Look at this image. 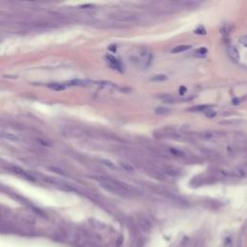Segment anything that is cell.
I'll list each match as a JSON object with an SVG mask.
<instances>
[{
	"instance_id": "obj_1",
	"label": "cell",
	"mask_w": 247,
	"mask_h": 247,
	"mask_svg": "<svg viewBox=\"0 0 247 247\" xmlns=\"http://www.w3.org/2000/svg\"><path fill=\"white\" fill-rule=\"evenodd\" d=\"M109 18L117 22H123V23H131L134 21H137L139 17L136 14H133L130 12H117L113 13L109 15Z\"/></svg>"
},
{
	"instance_id": "obj_2",
	"label": "cell",
	"mask_w": 247,
	"mask_h": 247,
	"mask_svg": "<svg viewBox=\"0 0 247 247\" xmlns=\"http://www.w3.org/2000/svg\"><path fill=\"white\" fill-rule=\"evenodd\" d=\"M226 136V133L215 130H205L199 133V137L203 140H216Z\"/></svg>"
},
{
	"instance_id": "obj_3",
	"label": "cell",
	"mask_w": 247,
	"mask_h": 247,
	"mask_svg": "<svg viewBox=\"0 0 247 247\" xmlns=\"http://www.w3.org/2000/svg\"><path fill=\"white\" fill-rule=\"evenodd\" d=\"M105 58H106L107 62L109 63V65L112 67L113 69H115L117 70H123V68L121 66V63L119 62L118 59L115 56H113L112 54H107Z\"/></svg>"
},
{
	"instance_id": "obj_4",
	"label": "cell",
	"mask_w": 247,
	"mask_h": 247,
	"mask_svg": "<svg viewBox=\"0 0 247 247\" xmlns=\"http://www.w3.org/2000/svg\"><path fill=\"white\" fill-rule=\"evenodd\" d=\"M228 54L230 58L232 59L234 62H238L240 61V52H238L237 49H236L235 46H229L228 49Z\"/></svg>"
},
{
	"instance_id": "obj_5",
	"label": "cell",
	"mask_w": 247,
	"mask_h": 247,
	"mask_svg": "<svg viewBox=\"0 0 247 247\" xmlns=\"http://www.w3.org/2000/svg\"><path fill=\"white\" fill-rule=\"evenodd\" d=\"M138 225L139 227L143 230V231H145V232H148V231L151 229V224H150V222L144 218V217H141V218H138Z\"/></svg>"
},
{
	"instance_id": "obj_6",
	"label": "cell",
	"mask_w": 247,
	"mask_h": 247,
	"mask_svg": "<svg viewBox=\"0 0 247 247\" xmlns=\"http://www.w3.org/2000/svg\"><path fill=\"white\" fill-rule=\"evenodd\" d=\"M190 45H177L175 46L173 49H171L172 53H181V52H185L188 49H190Z\"/></svg>"
},
{
	"instance_id": "obj_7",
	"label": "cell",
	"mask_w": 247,
	"mask_h": 247,
	"mask_svg": "<svg viewBox=\"0 0 247 247\" xmlns=\"http://www.w3.org/2000/svg\"><path fill=\"white\" fill-rule=\"evenodd\" d=\"M119 164H120V166L122 167V168H123L125 171H126V172H130V173H132V172L135 171V168H134V167H133L130 163H129V162L120 161V162H119Z\"/></svg>"
},
{
	"instance_id": "obj_8",
	"label": "cell",
	"mask_w": 247,
	"mask_h": 247,
	"mask_svg": "<svg viewBox=\"0 0 247 247\" xmlns=\"http://www.w3.org/2000/svg\"><path fill=\"white\" fill-rule=\"evenodd\" d=\"M231 31H232V26H231V24H229V23H225V24H223L220 28V33L224 37L229 35Z\"/></svg>"
},
{
	"instance_id": "obj_9",
	"label": "cell",
	"mask_w": 247,
	"mask_h": 247,
	"mask_svg": "<svg viewBox=\"0 0 247 247\" xmlns=\"http://www.w3.org/2000/svg\"><path fill=\"white\" fill-rule=\"evenodd\" d=\"M167 75H154L150 78V80L151 81H153V82H162V81H165L167 80Z\"/></svg>"
},
{
	"instance_id": "obj_10",
	"label": "cell",
	"mask_w": 247,
	"mask_h": 247,
	"mask_svg": "<svg viewBox=\"0 0 247 247\" xmlns=\"http://www.w3.org/2000/svg\"><path fill=\"white\" fill-rule=\"evenodd\" d=\"M212 107V105H198V106H194V107H191L189 109V111H203V112H205V111L207 110H209Z\"/></svg>"
},
{
	"instance_id": "obj_11",
	"label": "cell",
	"mask_w": 247,
	"mask_h": 247,
	"mask_svg": "<svg viewBox=\"0 0 247 247\" xmlns=\"http://www.w3.org/2000/svg\"><path fill=\"white\" fill-rule=\"evenodd\" d=\"M49 87L50 89L54 90V91H63L65 90L66 86L63 85V84H57V83H54V84H49Z\"/></svg>"
},
{
	"instance_id": "obj_12",
	"label": "cell",
	"mask_w": 247,
	"mask_h": 247,
	"mask_svg": "<svg viewBox=\"0 0 247 247\" xmlns=\"http://www.w3.org/2000/svg\"><path fill=\"white\" fill-rule=\"evenodd\" d=\"M169 152L171 153V155H175V156H178V157L185 156V153H184V152H181V150H178V149L170 148V149H169Z\"/></svg>"
},
{
	"instance_id": "obj_13",
	"label": "cell",
	"mask_w": 247,
	"mask_h": 247,
	"mask_svg": "<svg viewBox=\"0 0 247 247\" xmlns=\"http://www.w3.org/2000/svg\"><path fill=\"white\" fill-rule=\"evenodd\" d=\"M89 83H90L89 81H86V80H73L69 82V84H70L71 86H85V85H88Z\"/></svg>"
},
{
	"instance_id": "obj_14",
	"label": "cell",
	"mask_w": 247,
	"mask_h": 247,
	"mask_svg": "<svg viewBox=\"0 0 247 247\" xmlns=\"http://www.w3.org/2000/svg\"><path fill=\"white\" fill-rule=\"evenodd\" d=\"M165 173L168 175V176H171V177H176L179 175V171L174 169V168H171V167H168V168H165Z\"/></svg>"
},
{
	"instance_id": "obj_15",
	"label": "cell",
	"mask_w": 247,
	"mask_h": 247,
	"mask_svg": "<svg viewBox=\"0 0 247 247\" xmlns=\"http://www.w3.org/2000/svg\"><path fill=\"white\" fill-rule=\"evenodd\" d=\"M234 174H235V176H236L238 178H243V177L246 176L247 173H246V171L243 168H236V169H235Z\"/></svg>"
},
{
	"instance_id": "obj_16",
	"label": "cell",
	"mask_w": 247,
	"mask_h": 247,
	"mask_svg": "<svg viewBox=\"0 0 247 247\" xmlns=\"http://www.w3.org/2000/svg\"><path fill=\"white\" fill-rule=\"evenodd\" d=\"M207 52H208L207 49H205V47H201V49H197V50L194 52V55H195V56H198V57H205V56H206V54H207Z\"/></svg>"
},
{
	"instance_id": "obj_17",
	"label": "cell",
	"mask_w": 247,
	"mask_h": 247,
	"mask_svg": "<svg viewBox=\"0 0 247 247\" xmlns=\"http://www.w3.org/2000/svg\"><path fill=\"white\" fill-rule=\"evenodd\" d=\"M169 109L166 108V107H162V106H159V107H156L155 108V113L158 114V115H164V114H167L169 112Z\"/></svg>"
},
{
	"instance_id": "obj_18",
	"label": "cell",
	"mask_w": 247,
	"mask_h": 247,
	"mask_svg": "<svg viewBox=\"0 0 247 247\" xmlns=\"http://www.w3.org/2000/svg\"><path fill=\"white\" fill-rule=\"evenodd\" d=\"M237 123H241V120H229L219 122V124L221 125H237Z\"/></svg>"
},
{
	"instance_id": "obj_19",
	"label": "cell",
	"mask_w": 247,
	"mask_h": 247,
	"mask_svg": "<svg viewBox=\"0 0 247 247\" xmlns=\"http://www.w3.org/2000/svg\"><path fill=\"white\" fill-rule=\"evenodd\" d=\"M205 114H206V116H207V117H209V118H211V117H215V115H216L215 111H213L211 108V109H209V110H207V111H205Z\"/></svg>"
},
{
	"instance_id": "obj_20",
	"label": "cell",
	"mask_w": 247,
	"mask_h": 247,
	"mask_svg": "<svg viewBox=\"0 0 247 247\" xmlns=\"http://www.w3.org/2000/svg\"><path fill=\"white\" fill-rule=\"evenodd\" d=\"M195 33L204 35V34H206V30H205V28H204L203 26H200V27H198V28L195 30Z\"/></svg>"
},
{
	"instance_id": "obj_21",
	"label": "cell",
	"mask_w": 247,
	"mask_h": 247,
	"mask_svg": "<svg viewBox=\"0 0 247 247\" xmlns=\"http://www.w3.org/2000/svg\"><path fill=\"white\" fill-rule=\"evenodd\" d=\"M240 42H241V45H243L244 46L247 47V36H243V37H241V38L240 39Z\"/></svg>"
},
{
	"instance_id": "obj_22",
	"label": "cell",
	"mask_w": 247,
	"mask_h": 247,
	"mask_svg": "<svg viewBox=\"0 0 247 247\" xmlns=\"http://www.w3.org/2000/svg\"><path fill=\"white\" fill-rule=\"evenodd\" d=\"M103 164H106L107 166H109L110 168H115V165H114V163H112L111 161H108V160H103V162H102Z\"/></svg>"
},
{
	"instance_id": "obj_23",
	"label": "cell",
	"mask_w": 247,
	"mask_h": 247,
	"mask_svg": "<svg viewBox=\"0 0 247 247\" xmlns=\"http://www.w3.org/2000/svg\"><path fill=\"white\" fill-rule=\"evenodd\" d=\"M186 91H187V89L185 88V86H181V87H180V89H179V92H180V94H181V95H185V94L186 93Z\"/></svg>"
},
{
	"instance_id": "obj_24",
	"label": "cell",
	"mask_w": 247,
	"mask_h": 247,
	"mask_svg": "<svg viewBox=\"0 0 247 247\" xmlns=\"http://www.w3.org/2000/svg\"><path fill=\"white\" fill-rule=\"evenodd\" d=\"M123 241H124V237H123V236H121L120 237L118 238V241H117V246L118 247L121 246L123 244Z\"/></svg>"
}]
</instances>
